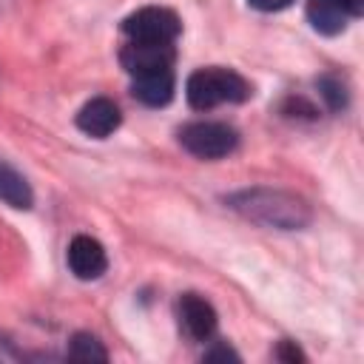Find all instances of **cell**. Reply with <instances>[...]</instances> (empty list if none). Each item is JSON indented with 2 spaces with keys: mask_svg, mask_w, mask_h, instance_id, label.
<instances>
[{
  "mask_svg": "<svg viewBox=\"0 0 364 364\" xmlns=\"http://www.w3.org/2000/svg\"><path fill=\"white\" fill-rule=\"evenodd\" d=\"M230 208H236L242 216L253 222L282 228V230H299L310 222V208L299 196L284 191H270V188L242 191L230 196Z\"/></svg>",
  "mask_w": 364,
  "mask_h": 364,
  "instance_id": "obj_1",
  "label": "cell"
},
{
  "mask_svg": "<svg viewBox=\"0 0 364 364\" xmlns=\"http://www.w3.org/2000/svg\"><path fill=\"white\" fill-rule=\"evenodd\" d=\"M185 97H188L191 108L210 111V108L225 105V102H245L250 97V85L233 68L210 65V68H199L188 77Z\"/></svg>",
  "mask_w": 364,
  "mask_h": 364,
  "instance_id": "obj_2",
  "label": "cell"
},
{
  "mask_svg": "<svg viewBox=\"0 0 364 364\" xmlns=\"http://www.w3.org/2000/svg\"><path fill=\"white\" fill-rule=\"evenodd\" d=\"M179 142L196 159H222L236 151L239 134L228 122H191L179 131Z\"/></svg>",
  "mask_w": 364,
  "mask_h": 364,
  "instance_id": "obj_3",
  "label": "cell"
},
{
  "mask_svg": "<svg viewBox=\"0 0 364 364\" xmlns=\"http://www.w3.org/2000/svg\"><path fill=\"white\" fill-rule=\"evenodd\" d=\"M122 31L134 43H173L182 31V23L165 6H145L122 20Z\"/></svg>",
  "mask_w": 364,
  "mask_h": 364,
  "instance_id": "obj_4",
  "label": "cell"
},
{
  "mask_svg": "<svg viewBox=\"0 0 364 364\" xmlns=\"http://www.w3.org/2000/svg\"><path fill=\"white\" fill-rule=\"evenodd\" d=\"M176 316H179V327L193 341H208L216 333V310L210 307L208 299L196 293H185L176 301Z\"/></svg>",
  "mask_w": 364,
  "mask_h": 364,
  "instance_id": "obj_5",
  "label": "cell"
},
{
  "mask_svg": "<svg viewBox=\"0 0 364 364\" xmlns=\"http://www.w3.org/2000/svg\"><path fill=\"white\" fill-rule=\"evenodd\" d=\"M119 63L131 77L145 74V71L171 68L173 65V43H134L131 40L119 51Z\"/></svg>",
  "mask_w": 364,
  "mask_h": 364,
  "instance_id": "obj_6",
  "label": "cell"
},
{
  "mask_svg": "<svg viewBox=\"0 0 364 364\" xmlns=\"http://www.w3.org/2000/svg\"><path fill=\"white\" fill-rule=\"evenodd\" d=\"M122 122V114H119V105L108 97H94L88 100L80 114H77V128L88 136H97V139H105L108 134H114Z\"/></svg>",
  "mask_w": 364,
  "mask_h": 364,
  "instance_id": "obj_7",
  "label": "cell"
},
{
  "mask_svg": "<svg viewBox=\"0 0 364 364\" xmlns=\"http://www.w3.org/2000/svg\"><path fill=\"white\" fill-rule=\"evenodd\" d=\"M68 267L77 279L82 282H91V279H100L108 267V256L102 250V245L91 236H74L71 245H68Z\"/></svg>",
  "mask_w": 364,
  "mask_h": 364,
  "instance_id": "obj_8",
  "label": "cell"
},
{
  "mask_svg": "<svg viewBox=\"0 0 364 364\" xmlns=\"http://www.w3.org/2000/svg\"><path fill=\"white\" fill-rule=\"evenodd\" d=\"M131 94H134L142 105H148V108L168 105L171 97H173V71H171V68H159V71L134 74Z\"/></svg>",
  "mask_w": 364,
  "mask_h": 364,
  "instance_id": "obj_9",
  "label": "cell"
},
{
  "mask_svg": "<svg viewBox=\"0 0 364 364\" xmlns=\"http://www.w3.org/2000/svg\"><path fill=\"white\" fill-rule=\"evenodd\" d=\"M307 20L321 34H338L347 28L353 14L347 11L344 0H307Z\"/></svg>",
  "mask_w": 364,
  "mask_h": 364,
  "instance_id": "obj_10",
  "label": "cell"
},
{
  "mask_svg": "<svg viewBox=\"0 0 364 364\" xmlns=\"http://www.w3.org/2000/svg\"><path fill=\"white\" fill-rule=\"evenodd\" d=\"M0 199L11 208H20V210H28L31 202H34V193H31L26 176H20L6 162H0Z\"/></svg>",
  "mask_w": 364,
  "mask_h": 364,
  "instance_id": "obj_11",
  "label": "cell"
},
{
  "mask_svg": "<svg viewBox=\"0 0 364 364\" xmlns=\"http://www.w3.org/2000/svg\"><path fill=\"white\" fill-rule=\"evenodd\" d=\"M68 358H74V361H105L108 358V350L102 347V341L97 336L77 333L68 341Z\"/></svg>",
  "mask_w": 364,
  "mask_h": 364,
  "instance_id": "obj_12",
  "label": "cell"
},
{
  "mask_svg": "<svg viewBox=\"0 0 364 364\" xmlns=\"http://www.w3.org/2000/svg\"><path fill=\"white\" fill-rule=\"evenodd\" d=\"M318 88H321V97L327 100V105L333 111H341L347 105V85L341 82V77H321Z\"/></svg>",
  "mask_w": 364,
  "mask_h": 364,
  "instance_id": "obj_13",
  "label": "cell"
},
{
  "mask_svg": "<svg viewBox=\"0 0 364 364\" xmlns=\"http://www.w3.org/2000/svg\"><path fill=\"white\" fill-rule=\"evenodd\" d=\"M279 361H290V364H296V361H304V353L296 347V341H279V347H276V353H273Z\"/></svg>",
  "mask_w": 364,
  "mask_h": 364,
  "instance_id": "obj_14",
  "label": "cell"
},
{
  "mask_svg": "<svg viewBox=\"0 0 364 364\" xmlns=\"http://www.w3.org/2000/svg\"><path fill=\"white\" fill-rule=\"evenodd\" d=\"M293 0H247V6H253L256 11H282L287 9Z\"/></svg>",
  "mask_w": 364,
  "mask_h": 364,
  "instance_id": "obj_15",
  "label": "cell"
},
{
  "mask_svg": "<svg viewBox=\"0 0 364 364\" xmlns=\"http://www.w3.org/2000/svg\"><path fill=\"white\" fill-rule=\"evenodd\" d=\"M205 358H208V361H216V358H239V355H236L230 347H213V350L205 353Z\"/></svg>",
  "mask_w": 364,
  "mask_h": 364,
  "instance_id": "obj_16",
  "label": "cell"
},
{
  "mask_svg": "<svg viewBox=\"0 0 364 364\" xmlns=\"http://www.w3.org/2000/svg\"><path fill=\"white\" fill-rule=\"evenodd\" d=\"M344 6H347V11L353 14V20L361 17V11H364V0H344Z\"/></svg>",
  "mask_w": 364,
  "mask_h": 364,
  "instance_id": "obj_17",
  "label": "cell"
}]
</instances>
